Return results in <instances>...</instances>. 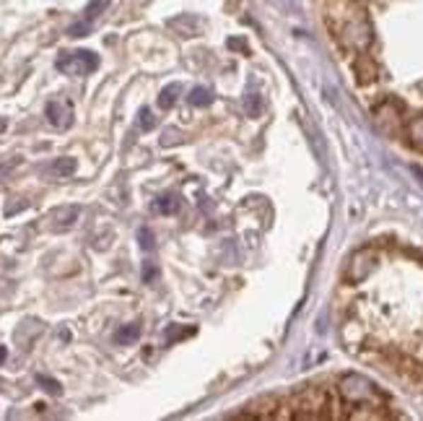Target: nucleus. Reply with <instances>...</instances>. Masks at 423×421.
Segmentation results:
<instances>
[{
    "mask_svg": "<svg viewBox=\"0 0 423 421\" xmlns=\"http://www.w3.org/2000/svg\"><path fill=\"white\" fill-rule=\"evenodd\" d=\"M337 393L348 408H359V411L351 413V419H382V416H387L382 411H374V408L387 405L384 393L361 374H343L337 382Z\"/></svg>",
    "mask_w": 423,
    "mask_h": 421,
    "instance_id": "1",
    "label": "nucleus"
},
{
    "mask_svg": "<svg viewBox=\"0 0 423 421\" xmlns=\"http://www.w3.org/2000/svg\"><path fill=\"white\" fill-rule=\"evenodd\" d=\"M289 408L291 419H325V416H332L330 408H335V403L325 388H306L289 398Z\"/></svg>",
    "mask_w": 423,
    "mask_h": 421,
    "instance_id": "2",
    "label": "nucleus"
},
{
    "mask_svg": "<svg viewBox=\"0 0 423 421\" xmlns=\"http://www.w3.org/2000/svg\"><path fill=\"white\" fill-rule=\"evenodd\" d=\"M96 65H99V57H96L94 52H88V50L63 55V57L57 60V70H63V73H68V76H83V73H91Z\"/></svg>",
    "mask_w": 423,
    "mask_h": 421,
    "instance_id": "3",
    "label": "nucleus"
},
{
    "mask_svg": "<svg viewBox=\"0 0 423 421\" xmlns=\"http://www.w3.org/2000/svg\"><path fill=\"white\" fill-rule=\"evenodd\" d=\"M47 120L55 128H60V130H65L68 125H71L73 120V109L65 104V101H50L47 104Z\"/></svg>",
    "mask_w": 423,
    "mask_h": 421,
    "instance_id": "4",
    "label": "nucleus"
},
{
    "mask_svg": "<svg viewBox=\"0 0 423 421\" xmlns=\"http://www.w3.org/2000/svg\"><path fill=\"white\" fill-rule=\"evenodd\" d=\"M405 138L413 148L423 151V115L407 117L405 120Z\"/></svg>",
    "mask_w": 423,
    "mask_h": 421,
    "instance_id": "5",
    "label": "nucleus"
},
{
    "mask_svg": "<svg viewBox=\"0 0 423 421\" xmlns=\"http://www.w3.org/2000/svg\"><path fill=\"white\" fill-rule=\"evenodd\" d=\"M76 218H79V208L76 206H65V208H57L50 213V221H52L55 229H68V226H73Z\"/></svg>",
    "mask_w": 423,
    "mask_h": 421,
    "instance_id": "6",
    "label": "nucleus"
},
{
    "mask_svg": "<svg viewBox=\"0 0 423 421\" xmlns=\"http://www.w3.org/2000/svg\"><path fill=\"white\" fill-rule=\"evenodd\" d=\"M141 338V325L138 322H130V325H122L115 333V341L120 343V346H130L133 341H138Z\"/></svg>",
    "mask_w": 423,
    "mask_h": 421,
    "instance_id": "7",
    "label": "nucleus"
},
{
    "mask_svg": "<svg viewBox=\"0 0 423 421\" xmlns=\"http://www.w3.org/2000/svg\"><path fill=\"white\" fill-rule=\"evenodd\" d=\"M153 208H156L158 213H164V216H169V213H177V208H180V201H177V195L166 193V195H161V198H156V203H153Z\"/></svg>",
    "mask_w": 423,
    "mask_h": 421,
    "instance_id": "8",
    "label": "nucleus"
},
{
    "mask_svg": "<svg viewBox=\"0 0 423 421\" xmlns=\"http://www.w3.org/2000/svg\"><path fill=\"white\" fill-rule=\"evenodd\" d=\"M213 101V91L211 89H205V86H197L190 91V104H195V107H208Z\"/></svg>",
    "mask_w": 423,
    "mask_h": 421,
    "instance_id": "9",
    "label": "nucleus"
},
{
    "mask_svg": "<svg viewBox=\"0 0 423 421\" xmlns=\"http://www.w3.org/2000/svg\"><path fill=\"white\" fill-rule=\"evenodd\" d=\"M73 172H76V159H71V156L57 159L55 167H52V174H55V177H71Z\"/></svg>",
    "mask_w": 423,
    "mask_h": 421,
    "instance_id": "10",
    "label": "nucleus"
},
{
    "mask_svg": "<svg viewBox=\"0 0 423 421\" xmlns=\"http://www.w3.org/2000/svg\"><path fill=\"white\" fill-rule=\"evenodd\" d=\"M177 94H180V86L177 84H169L164 91L158 94V107L161 109H172L174 101H177Z\"/></svg>",
    "mask_w": 423,
    "mask_h": 421,
    "instance_id": "11",
    "label": "nucleus"
},
{
    "mask_svg": "<svg viewBox=\"0 0 423 421\" xmlns=\"http://www.w3.org/2000/svg\"><path fill=\"white\" fill-rule=\"evenodd\" d=\"M37 382H40L42 388L47 390V393H52V395H60L63 393V388H60V382L52 380V377H47V374H37Z\"/></svg>",
    "mask_w": 423,
    "mask_h": 421,
    "instance_id": "12",
    "label": "nucleus"
},
{
    "mask_svg": "<svg viewBox=\"0 0 423 421\" xmlns=\"http://www.w3.org/2000/svg\"><path fill=\"white\" fill-rule=\"evenodd\" d=\"M244 109H247V115L250 117H260V96L257 94H250V96H247Z\"/></svg>",
    "mask_w": 423,
    "mask_h": 421,
    "instance_id": "13",
    "label": "nucleus"
},
{
    "mask_svg": "<svg viewBox=\"0 0 423 421\" xmlns=\"http://www.w3.org/2000/svg\"><path fill=\"white\" fill-rule=\"evenodd\" d=\"M138 242H141V247L143 249H153V232L151 229H138Z\"/></svg>",
    "mask_w": 423,
    "mask_h": 421,
    "instance_id": "14",
    "label": "nucleus"
},
{
    "mask_svg": "<svg viewBox=\"0 0 423 421\" xmlns=\"http://www.w3.org/2000/svg\"><path fill=\"white\" fill-rule=\"evenodd\" d=\"M107 3H110V0H94V3H91V6L86 8V18H88V21H91V18H96V16L102 13L104 8H107Z\"/></svg>",
    "mask_w": 423,
    "mask_h": 421,
    "instance_id": "15",
    "label": "nucleus"
},
{
    "mask_svg": "<svg viewBox=\"0 0 423 421\" xmlns=\"http://www.w3.org/2000/svg\"><path fill=\"white\" fill-rule=\"evenodd\" d=\"M153 125H156V120H153V115H151V109L143 107L141 109V128H143V130H151Z\"/></svg>",
    "mask_w": 423,
    "mask_h": 421,
    "instance_id": "16",
    "label": "nucleus"
},
{
    "mask_svg": "<svg viewBox=\"0 0 423 421\" xmlns=\"http://www.w3.org/2000/svg\"><path fill=\"white\" fill-rule=\"evenodd\" d=\"M156 265H153V263H146V265H143V281H146V284H151V281H153V279H156Z\"/></svg>",
    "mask_w": 423,
    "mask_h": 421,
    "instance_id": "17",
    "label": "nucleus"
},
{
    "mask_svg": "<svg viewBox=\"0 0 423 421\" xmlns=\"http://www.w3.org/2000/svg\"><path fill=\"white\" fill-rule=\"evenodd\" d=\"M86 31H88L86 23H79V26H73V29H71V37H83Z\"/></svg>",
    "mask_w": 423,
    "mask_h": 421,
    "instance_id": "18",
    "label": "nucleus"
},
{
    "mask_svg": "<svg viewBox=\"0 0 423 421\" xmlns=\"http://www.w3.org/2000/svg\"><path fill=\"white\" fill-rule=\"evenodd\" d=\"M6 357H8V351H6V346H0V364L6 361Z\"/></svg>",
    "mask_w": 423,
    "mask_h": 421,
    "instance_id": "19",
    "label": "nucleus"
}]
</instances>
